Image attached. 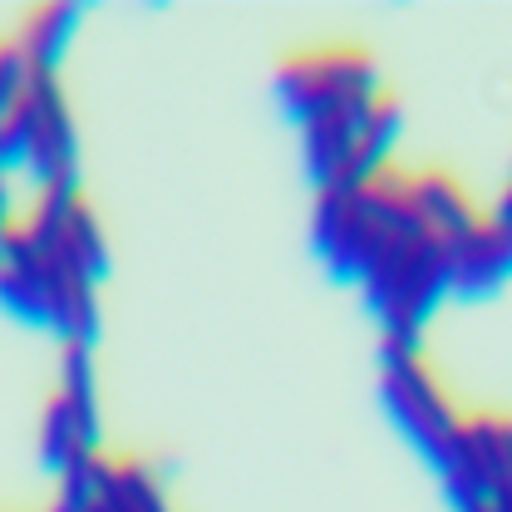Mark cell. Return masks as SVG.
I'll return each mask as SVG.
<instances>
[{
  "instance_id": "6da1fadb",
  "label": "cell",
  "mask_w": 512,
  "mask_h": 512,
  "mask_svg": "<svg viewBox=\"0 0 512 512\" xmlns=\"http://www.w3.org/2000/svg\"><path fill=\"white\" fill-rule=\"evenodd\" d=\"M276 94L301 128L306 173L320 192L380 178L399 143V99L360 45L296 50L276 69Z\"/></svg>"
},
{
  "instance_id": "7a4b0ae2",
  "label": "cell",
  "mask_w": 512,
  "mask_h": 512,
  "mask_svg": "<svg viewBox=\"0 0 512 512\" xmlns=\"http://www.w3.org/2000/svg\"><path fill=\"white\" fill-rule=\"evenodd\" d=\"M365 301L380 320L384 350H424L429 320L448 301V261L434 232H409L375 261L360 281Z\"/></svg>"
},
{
  "instance_id": "3957f363",
  "label": "cell",
  "mask_w": 512,
  "mask_h": 512,
  "mask_svg": "<svg viewBox=\"0 0 512 512\" xmlns=\"http://www.w3.org/2000/svg\"><path fill=\"white\" fill-rule=\"evenodd\" d=\"M0 173H25L35 192L79 183V128L60 74H30L0 119Z\"/></svg>"
},
{
  "instance_id": "277c9868",
  "label": "cell",
  "mask_w": 512,
  "mask_h": 512,
  "mask_svg": "<svg viewBox=\"0 0 512 512\" xmlns=\"http://www.w3.org/2000/svg\"><path fill=\"white\" fill-rule=\"evenodd\" d=\"M380 394L389 419L414 444V453L434 473H444L448 458H453V444H458L463 409L448 399L434 360L424 350H380Z\"/></svg>"
},
{
  "instance_id": "5b68a950",
  "label": "cell",
  "mask_w": 512,
  "mask_h": 512,
  "mask_svg": "<svg viewBox=\"0 0 512 512\" xmlns=\"http://www.w3.org/2000/svg\"><path fill=\"white\" fill-rule=\"evenodd\" d=\"M40 468L60 478L69 463L104 453V419H99V375L89 345H60V375L50 399L40 404Z\"/></svg>"
},
{
  "instance_id": "8992f818",
  "label": "cell",
  "mask_w": 512,
  "mask_h": 512,
  "mask_svg": "<svg viewBox=\"0 0 512 512\" xmlns=\"http://www.w3.org/2000/svg\"><path fill=\"white\" fill-rule=\"evenodd\" d=\"M453 512H478L483 503H508V419L473 409L458 424L453 458L439 473Z\"/></svg>"
},
{
  "instance_id": "52a82bcc",
  "label": "cell",
  "mask_w": 512,
  "mask_h": 512,
  "mask_svg": "<svg viewBox=\"0 0 512 512\" xmlns=\"http://www.w3.org/2000/svg\"><path fill=\"white\" fill-rule=\"evenodd\" d=\"M448 261V296L463 301H488L503 291L512 266V232H508V212H478V222L468 232H458L453 242H444Z\"/></svg>"
},
{
  "instance_id": "ba28073f",
  "label": "cell",
  "mask_w": 512,
  "mask_h": 512,
  "mask_svg": "<svg viewBox=\"0 0 512 512\" xmlns=\"http://www.w3.org/2000/svg\"><path fill=\"white\" fill-rule=\"evenodd\" d=\"M399 192H404L409 212H414L439 242H453L458 232H468V227L478 222V212H483V207L468 197V188H463L458 178H448L444 168H414V173L399 168Z\"/></svg>"
},
{
  "instance_id": "9c48e42d",
  "label": "cell",
  "mask_w": 512,
  "mask_h": 512,
  "mask_svg": "<svg viewBox=\"0 0 512 512\" xmlns=\"http://www.w3.org/2000/svg\"><path fill=\"white\" fill-rule=\"evenodd\" d=\"M79 20H84L79 5H64V0L60 5H35L10 40H15V50L25 55V64L35 74H60L64 55H69V45L79 35Z\"/></svg>"
},
{
  "instance_id": "30bf717a",
  "label": "cell",
  "mask_w": 512,
  "mask_h": 512,
  "mask_svg": "<svg viewBox=\"0 0 512 512\" xmlns=\"http://www.w3.org/2000/svg\"><path fill=\"white\" fill-rule=\"evenodd\" d=\"M30 64H25V55L15 50V40H0V119L10 114V104L25 94V84H30Z\"/></svg>"
},
{
  "instance_id": "8fae6325",
  "label": "cell",
  "mask_w": 512,
  "mask_h": 512,
  "mask_svg": "<svg viewBox=\"0 0 512 512\" xmlns=\"http://www.w3.org/2000/svg\"><path fill=\"white\" fill-rule=\"evenodd\" d=\"M25 512H50V508H25Z\"/></svg>"
},
{
  "instance_id": "7c38bea8",
  "label": "cell",
  "mask_w": 512,
  "mask_h": 512,
  "mask_svg": "<svg viewBox=\"0 0 512 512\" xmlns=\"http://www.w3.org/2000/svg\"><path fill=\"white\" fill-rule=\"evenodd\" d=\"M0 178H5V173H0Z\"/></svg>"
}]
</instances>
